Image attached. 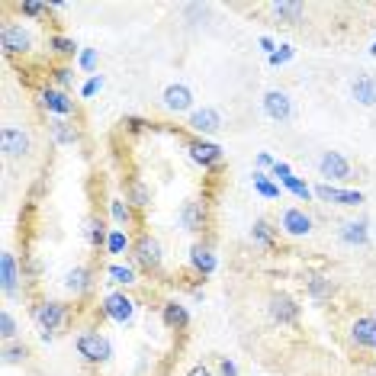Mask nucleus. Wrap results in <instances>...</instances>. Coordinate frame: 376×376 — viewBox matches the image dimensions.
Wrapping results in <instances>:
<instances>
[{"label": "nucleus", "mask_w": 376, "mask_h": 376, "mask_svg": "<svg viewBox=\"0 0 376 376\" xmlns=\"http://www.w3.org/2000/svg\"><path fill=\"white\" fill-rule=\"evenodd\" d=\"M107 276H109V283H116V286H132V283H139V274H135L132 264H109Z\"/></svg>", "instance_id": "obj_30"}, {"label": "nucleus", "mask_w": 376, "mask_h": 376, "mask_svg": "<svg viewBox=\"0 0 376 376\" xmlns=\"http://www.w3.org/2000/svg\"><path fill=\"white\" fill-rule=\"evenodd\" d=\"M0 151L7 158H26L33 151V135L19 129V125H3L0 129Z\"/></svg>", "instance_id": "obj_6"}, {"label": "nucleus", "mask_w": 376, "mask_h": 376, "mask_svg": "<svg viewBox=\"0 0 376 376\" xmlns=\"http://www.w3.org/2000/svg\"><path fill=\"white\" fill-rule=\"evenodd\" d=\"M315 164H318V174L325 177V184L328 180H351L354 177L351 161L344 158L341 151H322Z\"/></svg>", "instance_id": "obj_8"}, {"label": "nucleus", "mask_w": 376, "mask_h": 376, "mask_svg": "<svg viewBox=\"0 0 376 376\" xmlns=\"http://www.w3.org/2000/svg\"><path fill=\"white\" fill-rule=\"evenodd\" d=\"M190 296H193V302H203V299H206V292H203V290H200V286H196V290H193V292H190Z\"/></svg>", "instance_id": "obj_49"}, {"label": "nucleus", "mask_w": 376, "mask_h": 376, "mask_svg": "<svg viewBox=\"0 0 376 376\" xmlns=\"http://www.w3.org/2000/svg\"><path fill=\"white\" fill-rule=\"evenodd\" d=\"M260 103H264V113H267L274 123H286V119L292 116V100L283 91H267Z\"/></svg>", "instance_id": "obj_19"}, {"label": "nucleus", "mask_w": 376, "mask_h": 376, "mask_svg": "<svg viewBox=\"0 0 376 376\" xmlns=\"http://www.w3.org/2000/svg\"><path fill=\"white\" fill-rule=\"evenodd\" d=\"M219 376H242L238 373V363L228 357H219Z\"/></svg>", "instance_id": "obj_42"}, {"label": "nucleus", "mask_w": 376, "mask_h": 376, "mask_svg": "<svg viewBox=\"0 0 376 376\" xmlns=\"http://www.w3.org/2000/svg\"><path fill=\"white\" fill-rule=\"evenodd\" d=\"M190 129L196 135H216L219 129H222V113H219L216 107H203V109H193L190 113Z\"/></svg>", "instance_id": "obj_15"}, {"label": "nucleus", "mask_w": 376, "mask_h": 376, "mask_svg": "<svg viewBox=\"0 0 376 376\" xmlns=\"http://www.w3.org/2000/svg\"><path fill=\"white\" fill-rule=\"evenodd\" d=\"M370 55H373V58H376V42H373V45H370Z\"/></svg>", "instance_id": "obj_50"}, {"label": "nucleus", "mask_w": 376, "mask_h": 376, "mask_svg": "<svg viewBox=\"0 0 376 376\" xmlns=\"http://www.w3.org/2000/svg\"><path fill=\"white\" fill-rule=\"evenodd\" d=\"M161 103L171 113H193V91L187 84H167L161 93Z\"/></svg>", "instance_id": "obj_13"}, {"label": "nucleus", "mask_w": 376, "mask_h": 376, "mask_svg": "<svg viewBox=\"0 0 376 376\" xmlns=\"http://www.w3.org/2000/svg\"><path fill=\"white\" fill-rule=\"evenodd\" d=\"M49 129H52V139H55L58 145H75L77 139H81V132L75 129V123H68V119H52Z\"/></svg>", "instance_id": "obj_27"}, {"label": "nucleus", "mask_w": 376, "mask_h": 376, "mask_svg": "<svg viewBox=\"0 0 376 376\" xmlns=\"http://www.w3.org/2000/svg\"><path fill=\"white\" fill-rule=\"evenodd\" d=\"M274 164H276V161L270 158L267 151H260V155H258V167H274Z\"/></svg>", "instance_id": "obj_47"}, {"label": "nucleus", "mask_w": 376, "mask_h": 376, "mask_svg": "<svg viewBox=\"0 0 376 376\" xmlns=\"http://www.w3.org/2000/svg\"><path fill=\"white\" fill-rule=\"evenodd\" d=\"M93 286V280H91V270L87 267H75V270H68V276H65V290L71 292V296H84V292Z\"/></svg>", "instance_id": "obj_24"}, {"label": "nucleus", "mask_w": 376, "mask_h": 376, "mask_svg": "<svg viewBox=\"0 0 376 376\" xmlns=\"http://www.w3.org/2000/svg\"><path fill=\"white\" fill-rule=\"evenodd\" d=\"M39 107L45 109V113H52L55 119H68V116H75L77 113V103L71 100L65 91H58V87H42Z\"/></svg>", "instance_id": "obj_7"}, {"label": "nucleus", "mask_w": 376, "mask_h": 376, "mask_svg": "<svg viewBox=\"0 0 376 376\" xmlns=\"http://www.w3.org/2000/svg\"><path fill=\"white\" fill-rule=\"evenodd\" d=\"M270 171H274V177H280V180H286V177H292V171H290V164H286V161H276V164L270 167Z\"/></svg>", "instance_id": "obj_44"}, {"label": "nucleus", "mask_w": 376, "mask_h": 376, "mask_svg": "<svg viewBox=\"0 0 376 376\" xmlns=\"http://www.w3.org/2000/svg\"><path fill=\"white\" fill-rule=\"evenodd\" d=\"M75 347H77V354H81L87 363H107V360L113 357V344H109V338H103L100 331L77 334Z\"/></svg>", "instance_id": "obj_3"}, {"label": "nucleus", "mask_w": 376, "mask_h": 376, "mask_svg": "<svg viewBox=\"0 0 376 376\" xmlns=\"http://www.w3.org/2000/svg\"><path fill=\"white\" fill-rule=\"evenodd\" d=\"M351 344L360 351H376V318L357 315L351 322Z\"/></svg>", "instance_id": "obj_12"}, {"label": "nucleus", "mask_w": 376, "mask_h": 376, "mask_svg": "<svg viewBox=\"0 0 376 376\" xmlns=\"http://www.w3.org/2000/svg\"><path fill=\"white\" fill-rule=\"evenodd\" d=\"M19 264L17 258L10 254V251H3L0 254V290H3V296H17L19 292Z\"/></svg>", "instance_id": "obj_17"}, {"label": "nucleus", "mask_w": 376, "mask_h": 376, "mask_svg": "<svg viewBox=\"0 0 376 376\" xmlns=\"http://www.w3.org/2000/svg\"><path fill=\"white\" fill-rule=\"evenodd\" d=\"M71 75H75V71H71V68L68 65H58L55 68V71H52V81H55V87H68V84H71Z\"/></svg>", "instance_id": "obj_41"}, {"label": "nucleus", "mask_w": 376, "mask_h": 376, "mask_svg": "<svg viewBox=\"0 0 376 376\" xmlns=\"http://www.w3.org/2000/svg\"><path fill=\"white\" fill-rule=\"evenodd\" d=\"M292 55H296V49H292V45H280V49H276L267 61L276 68V65H286V61H292Z\"/></svg>", "instance_id": "obj_40"}, {"label": "nucleus", "mask_w": 376, "mask_h": 376, "mask_svg": "<svg viewBox=\"0 0 376 376\" xmlns=\"http://www.w3.org/2000/svg\"><path fill=\"white\" fill-rule=\"evenodd\" d=\"M132 238L125 235V228H109V238H107V254L119 258V254H132Z\"/></svg>", "instance_id": "obj_29"}, {"label": "nucleus", "mask_w": 376, "mask_h": 376, "mask_svg": "<svg viewBox=\"0 0 376 376\" xmlns=\"http://www.w3.org/2000/svg\"><path fill=\"white\" fill-rule=\"evenodd\" d=\"M97 61H100V52L97 49H84L81 55H77V65H81L91 77H93V71H97Z\"/></svg>", "instance_id": "obj_38"}, {"label": "nucleus", "mask_w": 376, "mask_h": 376, "mask_svg": "<svg viewBox=\"0 0 376 376\" xmlns=\"http://www.w3.org/2000/svg\"><path fill=\"white\" fill-rule=\"evenodd\" d=\"M125 123L132 125V132H142V129H145V119H135V116H129V119H125Z\"/></svg>", "instance_id": "obj_48"}, {"label": "nucleus", "mask_w": 376, "mask_h": 376, "mask_svg": "<svg viewBox=\"0 0 376 376\" xmlns=\"http://www.w3.org/2000/svg\"><path fill=\"white\" fill-rule=\"evenodd\" d=\"M17 331H19V328H17V318H13V312L3 309V312H0V338L10 344L13 338H17Z\"/></svg>", "instance_id": "obj_36"}, {"label": "nucleus", "mask_w": 376, "mask_h": 376, "mask_svg": "<svg viewBox=\"0 0 376 376\" xmlns=\"http://www.w3.org/2000/svg\"><path fill=\"white\" fill-rule=\"evenodd\" d=\"M251 242L260 244V248H270V244L276 242V228L270 226L267 219H258V222L251 226Z\"/></svg>", "instance_id": "obj_31"}, {"label": "nucleus", "mask_w": 376, "mask_h": 376, "mask_svg": "<svg viewBox=\"0 0 376 376\" xmlns=\"http://www.w3.org/2000/svg\"><path fill=\"white\" fill-rule=\"evenodd\" d=\"M109 216H113L116 226H129L132 222V203L125 200V196H113L109 200Z\"/></svg>", "instance_id": "obj_32"}, {"label": "nucleus", "mask_w": 376, "mask_h": 376, "mask_svg": "<svg viewBox=\"0 0 376 376\" xmlns=\"http://www.w3.org/2000/svg\"><path fill=\"white\" fill-rule=\"evenodd\" d=\"M280 228H283L290 238H306V235L312 232V216L299 206H290L280 212Z\"/></svg>", "instance_id": "obj_11"}, {"label": "nucleus", "mask_w": 376, "mask_h": 376, "mask_svg": "<svg viewBox=\"0 0 376 376\" xmlns=\"http://www.w3.org/2000/svg\"><path fill=\"white\" fill-rule=\"evenodd\" d=\"M260 49H264V52H267V58H270V55H274V52H276V45H274V39H270V36H260Z\"/></svg>", "instance_id": "obj_46"}, {"label": "nucleus", "mask_w": 376, "mask_h": 376, "mask_svg": "<svg viewBox=\"0 0 376 376\" xmlns=\"http://www.w3.org/2000/svg\"><path fill=\"white\" fill-rule=\"evenodd\" d=\"M161 322H164L171 331H184V328L190 325V312H187L184 302L167 299L164 306H161Z\"/></svg>", "instance_id": "obj_20"}, {"label": "nucleus", "mask_w": 376, "mask_h": 376, "mask_svg": "<svg viewBox=\"0 0 376 376\" xmlns=\"http://www.w3.org/2000/svg\"><path fill=\"white\" fill-rule=\"evenodd\" d=\"M33 322L39 325V334H42V341H52L55 334H58V328L68 322V306L58 299H45L39 302L33 309Z\"/></svg>", "instance_id": "obj_1"}, {"label": "nucleus", "mask_w": 376, "mask_h": 376, "mask_svg": "<svg viewBox=\"0 0 376 376\" xmlns=\"http://www.w3.org/2000/svg\"><path fill=\"white\" fill-rule=\"evenodd\" d=\"M0 45L7 55H26V52H33V36L23 23H7L0 29Z\"/></svg>", "instance_id": "obj_9"}, {"label": "nucleus", "mask_w": 376, "mask_h": 376, "mask_svg": "<svg viewBox=\"0 0 376 376\" xmlns=\"http://www.w3.org/2000/svg\"><path fill=\"white\" fill-rule=\"evenodd\" d=\"M187 151H190V158L196 161V164L203 167V171H212V167L222 164V148H219L216 142H209V139H193L190 145H187Z\"/></svg>", "instance_id": "obj_10"}, {"label": "nucleus", "mask_w": 376, "mask_h": 376, "mask_svg": "<svg viewBox=\"0 0 376 376\" xmlns=\"http://www.w3.org/2000/svg\"><path fill=\"white\" fill-rule=\"evenodd\" d=\"M280 184H283L286 190L292 193V196H299V200H309V196H315V190H312L306 180H299V177H286V180H280Z\"/></svg>", "instance_id": "obj_35"}, {"label": "nucleus", "mask_w": 376, "mask_h": 376, "mask_svg": "<svg viewBox=\"0 0 376 376\" xmlns=\"http://www.w3.org/2000/svg\"><path fill=\"white\" fill-rule=\"evenodd\" d=\"M45 10H49V3H42V0H23V3H19V13H23V17H42V13H45Z\"/></svg>", "instance_id": "obj_39"}, {"label": "nucleus", "mask_w": 376, "mask_h": 376, "mask_svg": "<svg viewBox=\"0 0 376 376\" xmlns=\"http://www.w3.org/2000/svg\"><path fill=\"white\" fill-rule=\"evenodd\" d=\"M132 260L139 264L142 270H148V274H158L161 270V244L158 238H151V235H139L132 244Z\"/></svg>", "instance_id": "obj_5"}, {"label": "nucleus", "mask_w": 376, "mask_h": 376, "mask_svg": "<svg viewBox=\"0 0 376 376\" xmlns=\"http://www.w3.org/2000/svg\"><path fill=\"white\" fill-rule=\"evenodd\" d=\"M254 190H258L264 200H280V184H274L264 171H254Z\"/></svg>", "instance_id": "obj_33"}, {"label": "nucleus", "mask_w": 376, "mask_h": 376, "mask_svg": "<svg viewBox=\"0 0 376 376\" xmlns=\"http://www.w3.org/2000/svg\"><path fill=\"white\" fill-rule=\"evenodd\" d=\"M125 200L132 203V209H145L151 203V193H148L142 177H129V180H125Z\"/></svg>", "instance_id": "obj_23"}, {"label": "nucleus", "mask_w": 376, "mask_h": 376, "mask_svg": "<svg viewBox=\"0 0 376 376\" xmlns=\"http://www.w3.org/2000/svg\"><path fill=\"white\" fill-rule=\"evenodd\" d=\"M312 190H315V196L322 203H334V206H360L363 203V193L360 190H341V187H334V184H318Z\"/></svg>", "instance_id": "obj_14"}, {"label": "nucleus", "mask_w": 376, "mask_h": 376, "mask_svg": "<svg viewBox=\"0 0 376 376\" xmlns=\"http://www.w3.org/2000/svg\"><path fill=\"white\" fill-rule=\"evenodd\" d=\"M135 306H139V302H135L125 290H113V292L103 296L100 309H103V315H107L109 322H116V325H129V322L135 318Z\"/></svg>", "instance_id": "obj_2"}, {"label": "nucleus", "mask_w": 376, "mask_h": 376, "mask_svg": "<svg viewBox=\"0 0 376 376\" xmlns=\"http://www.w3.org/2000/svg\"><path fill=\"white\" fill-rule=\"evenodd\" d=\"M49 49L58 52V55H75L77 45H75V39H68V36H52V39H49Z\"/></svg>", "instance_id": "obj_37"}, {"label": "nucleus", "mask_w": 376, "mask_h": 376, "mask_svg": "<svg viewBox=\"0 0 376 376\" xmlns=\"http://www.w3.org/2000/svg\"><path fill=\"white\" fill-rule=\"evenodd\" d=\"M270 13H274L276 19H286V23H296V19L306 13V7H302L299 0H274L270 3Z\"/></svg>", "instance_id": "obj_26"}, {"label": "nucleus", "mask_w": 376, "mask_h": 376, "mask_svg": "<svg viewBox=\"0 0 376 376\" xmlns=\"http://www.w3.org/2000/svg\"><path fill=\"white\" fill-rule=\"evenodd\" d=\"M190 267L196 270L200 276L216 274L219 258H216V251H212V244H206V242H196V244H193V248H190Z\"/></svg>", "instance_id": "obj_18"}, {"label": "nucleus", "mask_w": 376, "mask_h": 376, "mask_svg": "<svg viewBox=\"0 0 376 376\" xmlns=\"http://www.w3.org/2000/svg\"><path fill=\"white\" fill-rule=\"evenodd\" d=\"M306 290H309V296L315 302H325V299H331L334 292H338V283H334L331 276H325V274H312L309 280H306Z\"/></svg>", "instance_id": "obj_22"}, {"label": "nucleus", "mask_w": 376, "mask_h": 376, "mask_svg": "<svg viewBox=\"0 0 376 376\" xmlns=\"http://www.w3.org/2000/svg\"><path fill=\"white\" fill-rule=\"evenodd\" d=\"M100 87H103V77H100V75H93L91 81H87V84L81 87V97H93V93L100 91Z\"/></svg>", "instance_id": "obj_43"}, {"label": "nucleus", "mask_w": 376, "mask_h": 376, "mask_svg": "<svg viewBox=\"0 0 376 376\" xmlns=\"http://www.w3.org/2000/svg\"><path fill=\"white\" fill-rule=\"evenodd\" d=\"M26 357H29V347H26V344L10 341L7 347H3V363H7V367H17V363H26Z\"/></svg>", "instance_id": "obj_34"}, {"label": "nucleus", "mask_w": 376, "mask_h": 376, "mask_svg": "<svg viewBox=\"0 0 376 376\" xmlns=\"http://www.w3.org/2000/svg\"><path fill=\"white\" fill-rule=\"evenodd\" d=\"M351 97L360 107H376V75H357L351 81Z\"/></svg>", "instance_id": "obj_21"}, {"label": "nucleus", "mask_w": 376, "mask_h": 376, "mask_svg": "<svg viewBox=\"0 0 376 376\" xmlns=\"http://www.w3.org/2000/svg\"><path fill=\"white\" fill-rule=\"evenodd\" d=\"M206 219H209V212H206V203L203 200H187L180 206V226L190 235H200L206 228Z\"/></svg>", "instance_id": "obj_16"}, {"label": "nucleus", "mask_w": 376, "mask_h": 376, "mask_svg": "<svg viewBox=\"0 0 376 376\" xmlns=\"http://www.w3.org/2000/svg\"><path fill=\"white\" fill-rule=\"evenodd\" d=\"M187 376H212V370H209L206 363H193V367L187 370Z\"/></svg>", "instance_id": "obj_45"}, {"label": "nucleus", "mask_w": 376, "mask_h": 376, "mask_svg": "<svg viewBox=\"0 0 376 376\" xmlns=\"http://www.w3.org/2000/svg\"><path fill=\"white\" fill-rule=\"evenodd\" d=\"M84 238H87V244L91 248H107V238H109V228H107V222H103L100 216H91L87 219V226H84Z\"/></svg>", "instance_id": "obj_25"}, {"label": "nucleus", "mask_w": 376, "mask_h": 376, "mask_svg": "<svg viewBox=\"0 0 376 376\" xmlns=\"http://www.w3.org/2000/svg\"><path fill=\"white\" fill-rule=\"evenodd\" d=\"M367 219H354L341 226V242L344 244H367Z\"/></svg>", "instance_id": "obj_28"}, {"label": "nucleus", "mask_w": 376, "mask_h": 376, "mask_svg": "<svg viewBox=\"0 0 376 376\" xmlns=\"http://www.w3.org/2000/svg\"><path fill=\"white\" fill-rule=\"evenodd\" d=\"M267 315L274 325H296L299 322V302L292 299L290 292H270Z\"/></svg>", "instance_id": "obj_4"}]
</instances>
